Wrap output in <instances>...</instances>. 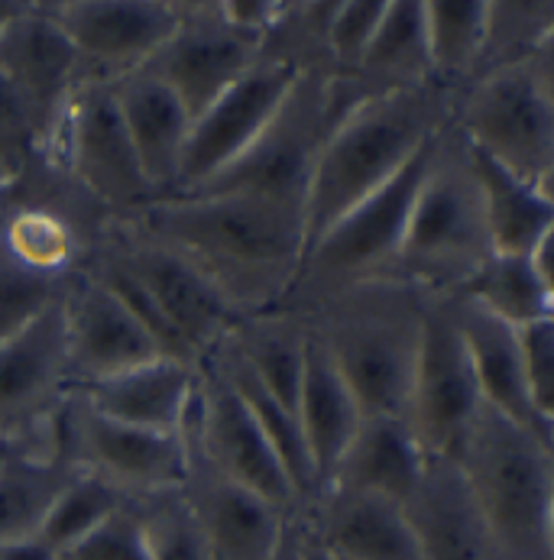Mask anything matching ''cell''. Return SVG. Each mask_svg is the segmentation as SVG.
<instances>
[{
  "label": "cell",
  "mask_w": 554,
  "mask_h": 560,
  "mask_svg": "<svg viewBox=\"0 0 554 560\" xmlns=\"http://www.w3.org/2000/svg\"><path fill=\"white\" fill-rule=\"evenodd\" d=\"M69 393L62 299L0 343V428L33 434Z\"/></svg>",
  "instance_id": "19"
},
{
  "label": "cell",
  "mask_w": 554,
  "mask_h": 560,
  "mask_svg": "<svg viewBox=\"0 0 554 560\" xmlns=\"http://www.w3.org/2000/svg\"><path fill=\"white\" fill-rule=\"evenodd\" d=\"M53 162L111 218H127L157 201L127 137L114 91L104 81H84L76 91Z\"/></svg>",
  "instance_id": "10"
},
{
  "label": "cell",
  "mask_w": 554,
  "mask_h": 560,
  "mask_svg": "<svg viewBox=\"0 0 554 560\" xmlns=\"http://www.w3.org/2000/svg\"><path fill=\"white\" fill-rule=\"evenodd\" d=\"M519 350L532 408L542 421L554 424V320L519 327Z\"/></svg>",
  "instance_id": "40"
},
{
  "label": "cell",
  "mask_w": 554,
  "mask_h": 560,
  "mask_svg": "<svg viewBox=\"0 0 554 560\" xmlns=\"http://www.w3.org/2000/svg\"><path fill=\"white\" fill-rule=\"evenodd\" d=\"M182 441L195 447L224 477L253 489L273 505L286 512L299 505L292 482L286 477L276 451L269 447L266 434L259 431L256 418L250 415L246 401L240 399L238 389L211 360L198 363L195 399L188 405L182 424Z\"/></svg>",
  "instance_id": "12"
},
{
  "label": "cell",
  "mask_w": 554,
  "mask_h": 560,
  "mask_svg": "<svg viewBox=\"0 0 554 560\" xmlns=\"http://www.w3.org/2000/svg\"><path fill=\"white\" fill-rule=\"evenodd\" d=\"M451 127L486 160L554 188V39L468 81L454 94Z\"/></svg>",
  "instance_id": "6"
},
{
  "label": "cell",
  "mask_w": 554,
  "mask_h": 560,
  "mask_svg": "<svg viewBox=\"0 0 554 560\" xmlns=\"http://www.w3.org/2000/svg\"><path fill=\"white\" fill-rule=\"evenodd\" d=\"M0 81L23 104L46 160L53 162L69 104L84 84V66L46 0H30L0 33Z\"/></svg>",
  "instance_id": "13"
},
{
  "label": "cell",
  "mask_w": 554,
  "mask_h": 560,
  "mask_svg": "<svg viewBox=\"0 0 554 560\" xmlns=\"http://www.w3.org/2000/svg\"><path fill=\"white\" fill-rule=\"evenodd\" d=\"M69 279L72 276H43L26 269L0 246V343L49 312L66 295Z\"/></svg>",
  "instance_id": "37"
},
{
  "label": "cell",
  "mask_w": 554,
  "mask_h": 560,
  "mask_svg": "<svg viewBox=\"0 0 554 560\" xmlns=\"http://www.w3.org/2000/svg\"><path fill=\"white\" fill-rule=\"evenodd\" d=\"M185 444V441H182ZM182 495L211 545L215 560H273L292 512L224 477L185 444Z\"/></svg>",
  "instance_id": "17"
},
{
  "label": "cell",
  "mask_w": 554,
  "mask_h": 560,
  "mask_svg": "<svg viewBox=\"0 0 554 560\" xmlns=\"http://www.w3.org/2000/svg\"><path fill=\"white\" fill-rule=\"evenodd\" d=\"M289 3L282 0H221V13L250 36L266 39L273 33V26L282 20Z\"/></svg>",
  "instance_id": "42"
},
{
  "label": "cell",
  "mask_w": 554,
  "mask_h": 560,
  "mask_svg": "<svg viewBox=\"0 0 554 560\" xmlns=\"http://www.w3.org/2000/svg\"><path fill=\"white\" fill-rule=\"evenodd\" d=\"M483 211L489 224V241L496 253L506 256H529L542 243L554 237V195L552 188L532 185L499 162L486 160L471 147Z\"/></svg>",
  "instance_id": "28"
},
{
  "label": "cell",
  "mask_w": 554,
  "mask_h": 560,
  "mask_svg": "<svg viewBox=\"0 0 554 560\" xmlns=\"http://www.w3.org/2000/svg\"><path fill=\"white\" fill-rule=\"evenodd\" d=\"M46 418H49V415H46ZM23 451H43V454H49V451H46V421H43V428L33 431V434H16V431L0 428V467H3L10 457L23 454Z\"/></svg>",
  "instance_id": "43"
},
{
  "label": "cell",
  "mask_w": 554,
  "mask_h": 560,
  "mask_svg": "<svg viewBox=\"0 0 554 560\" xmlns=\"http://www.w3.org/2000/svg\"><path fill=\"white\" fill-rule=\"evenodd\" d=\"M0 560H59V555L36 535L20 541H0Z\"/></svg>",
  "instance_id": "44"
},
{
  "label": "cell",
  "mask_w": 554,
  "mask_h": 560,
  "mask_svg": "<svg viewBox=\"0 0 554 560\" xmlns=\"http://www.w3.org/2000/svg\"><path fill=\"white\" fill-rule=\"evenodd\" d=\"M451 104L454 91L438 79L354 104L318 153L305 195V249L438 140L451 124Z\"/></svg>",
  "instance_id": "2"
},
{
  "label": "cell",
  "mask_w": 554,
  "mask_h": 560,
  "mask_svg": "<svg viewBox=\"0 0 554 560\" xmlns=\"http://www.w3.org/2000/svg\"><path fill=\"white\" fill-rule=\"evenodd\" d=\"M549 39H554L552 0H486V30L476 75L519 62Z\"/></svg>",
  "instance_id": "34"
},
{
  "label": "cell",
  "mask_w": 554,
  "mask_h": 560,
  "mask_svg": "<svg viewBox=\"0 0 554 560\" xmlns=\"http://www.w3.org/2000/svg\"><path fill=\"white\" fill-rule=\"evenodd\" d=\"M327 69H305L250 150L192 195H256L305 211L318 153L331 130Z\"/></svg>",
  "instance_id": "8"
},
{
  "label": "cell",
  "mask_w": 554,
  "mask_h": 560,
  "mask_svg": "<svg viewBox=\"0 0 554 560\" xmlns=\"http://www.w3.org/2000/svg\"><path fill=\"white\" fill-rule=\"evenodd\" d=\"M175 33L147 69L175 91L195 120L263 59V39L238 30L221 13V0H175Z\"/></svg>",
  "instance_id": "14"
},
{
  "label": "cell",
  "mask_w": 554,
  "mask_h": 560,
  "mask_svg": "<svg viewBox=\"0 0 554 560\" xmlns=\"http://www.w3.org/2000/svg\"><path fill=\"white\" fill-rule=\"evenodd\" d=\"M205 360H211V363L228 376V383L238 389L240 399L246 401L250 415L256 418L259 431L266 434L269 447L276 451V457H279L286 477L292 482V489H296V495H299V505L312 502L318 492V480L315 470H312V460H309V451H305V438H302V428H299L296 411L286 408L282 401L276 399V396H273V393H269L243 363H240L238 357L224 347V343L215 347ZM299 505H296V509H299Z\"/></svg>",
  "instance_id": "30"
},
{
  "label": "cell",
  "mask_w": 554,
  "mask_h": 560,
  "mask_svg": "<svg viewBox=\"0 0 554 560\" xmlns=\"http://www.w3.org/2000/svg\"><path fill=\"white\" fill-rule=\"evenodd\" d=\"M124 505H130V499L117 486H111L88 470H79L66 482L59 499L53 502V509L39 528V538L56 555H62L72 545H79L81 538H88L94 528H101L107 518H114Z\"/></svg>",
  "instance_id": "35"
},
{
  "label": "cell",
  "mask_w": 554,
  "mask_h": 560,
  "mask_svg": "<svg viewBox=\"0 0 554 560\" xmlns=\"http://www.w3.org/2000/svg\"><path fill=\"white\" fill-rule=\"evenodd\" d=\"M59 560H150L134 502L124 505L101 528H94L88 538H81L79 545L62 551Z\"/></svg>",
  "instance_id": "41"
},
{
  "label": "cell",
  "mask_w": 554,
  "mask_h": 560,
  "mask_svg": "<svg viewBox=\"0 0 554 560\" xmlns=\"http://www.w3.org/2000/svg\"><path fill=\"white\" fill-rule=\"evenodd\" d=\"M299 75L302 72L286 59L263 52V59L234 88H228L211 107H205L192 120V133L172 195L198 191L218 172H224L238 156H243L250 143L263 133V127L273 120V114L279 110Z\"/></svg>",
  "instance_id": "15"
},
{
  "label": "cell",
  "mask_w": 554,
  "mask_h": 560,
  "mask_svg": "<svg viewBox=\"0 0 554 560\" xmlns=\"http://www.w3.org/2000/svg\"><path fill=\"white\" fill-rule=\"evenodd\" d=\"M296 512H299V509H296ZM299 522H302V560H337L321 541H318L315 535H312V528L305 525L302 512H299Z\"/></svg>",
  "instance_id": "46"
},
{
  "label": "cell",
  "mask_w": 554,
  "mask_h": 560,
  "mask_svg": "<svg viewBox=\"0 0 554 560\" xmlns=\"http://www.w3.org/2000/svg\"><path fill=\"white\" fill-rule=\"evenodd\" d=\"M46 162V153L36 140V130L16 101V94L0 81V178L13 188L30 172Z\"/></svg>",
  "instance_id": "39"
},
{
  "label": "cell",
  "mask_w": 554,
  "mask_h": 560,
  "mask_svg": "<svg viewBox=\"0 0 554 560\" xmlns=\"http://www.w3.org/2000/svg\"><path fill=\"white\" fill-rule=\"evenodd\" d=\"M111 91L147 182L153 185L157 198L172 195L192 133V114L175 97V91L147 66L111 81Z\"/></svg>",
  "instance_id": "22"
},
{
  "label": "cell",
  "mask_w": 554,
  "mask_h": 560,
  "mask_svg": "<svg viewBox=\"0 0 554 560\" xmlns=\"http://www.w3.org/2000/svg\"><path fill=\"white\" fill-rule=\"evenodd\" d=\"M66 347H69V389L107 380L130 366L162 357L153 337L101 282L72 272L66 295Z\"/></svg>",
  "instance_id": "18"
},
{
  "label": "cell",
  "mask_w": 554,
  "mask_h": 560,
  "mask_svg": "<svg viewBox=\"0 0 554 560\" xmlns=\"http://www.w3.org/2000/svg\"><path fill=\"white\" fill-rule=\"evenodd\" d=\"M493 253L471 147L448 124L405 224L396 279L428 295H454Z\"/></svg>",
  "instance_id": "5"
},
{
  "label": "cell",
  "mask_w": 554,
  "mask_h": 560,
  "mask_svg": "<svg viewBox=\"0 0 554 560\" xmlns=\"http://www.w3.org/2000/svg\"><path fill=\"white\" fill-rule=\"evenodd\" d=\"M91 243L107 249L150 292L195 363L221 347L243 318L205 272L124 218H111Z\"/></svg>",
  "instance_id": "9"
},
{
  "label": "cell",
  "mask_w": 554,
  "mask_h": 560,
  "mask_svg": "<svg viewBox=\"0 0 554 560\" xmlns=\"http://www.w3.org/2000/svg\"><path fill=\"white\" fill-rule=\"evenodd\" d=\"M499 560H554V444L483 405L454 451Z\"/></svg>",
  "instance_id": "4"
},
{
  "label": "cell",
  "mask_w": 554,
  "mask_h": 560,
  "mask_svg": "<svg viewBox=\"0 0 554 560\" xmlns=\"http://www.w3.org/2000/svg\"><path fill=\"white\" fill-rule=\"evenodd\" d=\"M386 0H337L327 23V59L331 79H347L357 72L380 20Z\"/></svg>",
  "instance_id": "38"
},
{
  "label": "cell",
  "mask_w": 554,
  "mask_h": 560,
  "mask_svg": "<svg viewBox=\"0 0 554 560\" xmlns=\"http://www.w3.org/2000/svg\"><path fill=\"white\" fill-rule=\"evenodd\" d=\"M402 512L422 560H499L474 489L454 457H425Z\"/></svg>",
  "instance_id": "20"
},
{
  "label": "cell",
  "mask_w": 554,
  "mask_h": 560,
  "mask_svg": "<svg viewBox=\"0 0 554 560\" xmlns=\"http://www.w3.org/2000/svg\"><path fill=\"white\" fill-rule=\"evenodd\" d=\"M195 380L198 366L172 357H157L107 380L79 386L76 393L94 411L120 424L147 428L159 434H182L188 405L195 399Z\"/></svg>",
  "instance_id": "24"
},
{
  "label": "cell",
  "mask_w": 554,
  "mask_h": 560,
  "mask_svg": "<svg viewBox=\"0 0 554 560\" xmlns=\"http://www.w3.org/2000/svg\"><path fill=\"white\" fill-rule=\"evenodd\" d=\"M448 308L454 324L464 337L471 366H474L480 399L493 411L512 418L526 431L539 434L542 441L554 444V424L542 421L529 399L526 373H522V350H519V330L486 315L474 302L461 295H448Z\"/></svg>",
  "instance_id": "23"
},
{
  "label": "cell",
  "mask_w": 554,
  "mask_h": 560,
  "mask_svg": "<svg viewBox=\"0 0 554 560\" xmlns=\"http://www.w3.org/2000/svg\"><path fill=\"white\" fill-rule=\"evenodd\" d=\"M0 246L26 269H36L43 276H72L88 249V241L59 211L13 205Z\"/></svg>",
  "instance_id": "33"
},
{
  "label": "cell",
  "mask_w": 554,
  "mask_h": 560,
  "mask_svg": "<svg viewBox=\"0 0 554 560\" xmlns=\"http://www.w3.org/2000/svg\"><path fill=\"white\" fill-rule=\"evenodd\" d=\"M431 75L454 94L476 75L486 30V0H422Z\"/></svg>",
  "instance_id": "32"
},
{
  "label": "cell",
  "mask_w": 554,
  "mask_h": 560,
  "mask_svg": "<svg viewBox=\"0 0 554 560\" xmlns=\"http://www.w3.org/2000/svg\"><path fill=\"white\" fill-rule=\"evenodd\" d=\"M76 46L84 81L124 79L153 62L175 33V0H56L46 3Z\"/></svg>",
  "instance_id": "16"
},
{
  "label": "cell",
  "mask_w": 554,
  "mask_h": 560,
  "mask_svg": "<svg viewBox=\"0 0 554 560\" xmlns=\"http://www.w3.org/2000/svg\"><path fill=\"white\" fill-rule=\"evenodd\" d=\"M425 467V451L415 441L405 418L363 415L350 444L344 447L334 474L324 486L363 489L402 502ZM321 486V489H324Z\"/></svg>",
  "instance_id": "26"
},
{
  "label": "cell",
  "mask_w": 554,
  "mask_h": 560,
  "mask_svg": "<svg viewBox=\"0 0 554 560\" xmlns=\"http://www.w3.org/2000/svg\"><path fill=\"white\" fill-rule=\"evenodd\" d=\"M483 408L464 337L448 308V295H428L405 424L425 457H454L476 411Z\"/></svg>",
  "instance_id": "11"
},
{
  "label": "cell",
  "mask_w": 554,
  "mask_h": 560,
  "mask_svg": "<svg viewBox=\"0 0 554 560\" xmlns=\"http://www.w3.org/2000/svg\"><path fill=\"white\" fill-rule=\"evenodd\" d=\"M305 343L309 327L292 312H263L240 318L224 337V347L292 411L305 366Z\"/></svg>",
  "instance_id": "29"
},
{
  "label": "cell",
  "mask_w": 554,
  "mask_h": 560,
  "mask_svg": "<svg viewBox=\"0 0 554 560\" xmlns=\"http://www.w3.org/2000/svg\"><path fill=\"white\" fill-rule=\"evenodd\" d=\"M79 470L43 451H23L0 467V541L36 538L53 502Z\"/></svg>",
  "instance_id": "31"
},
{
  "label": "cell",
  "mask_w": 554,
  "mask_h": 560,
  "mask_svg": "<svg viewBox=\"0 0 554 560\" xmlns=\"http://www.w3.org/2000/svg\"><path fill=\"white\" fill-rule=\"evenodd\" d=\"M552 243L554 237L529 256L493 253L454 295L474 302L476 308L516 330L554 320Z\"/></svg>",
  "instance_id": "27"
},
{
  "label": "cell",
  "mask_w": 554,
  "mask_h": 560,
  "mask_svg": "<svg viewBox=\"0 0 554 560\" xmlns=\"http://www.w3.org/2000/svg\"><path fill=\"white\" fill-rule=\"evenodd\" d=\"M305 525L337 560H422L402 502L344 486H324L299 505Z\"/></svg>",
  "instance_id": "21"
},
{
  "label": "cell",
  "mask_w": 554,
  "mask_h": 560,
  "mask_svg": "<svg viewBox=\"0 0 554 560\" xmlns=\"http://www.w3.org/2000/svg\"><path fill=\"white\" fill-rule=\"evenodd\" d=\"M10 211H13V195H10V185L0 178V237H3V228H7Z\"/></svg>",
  "instance_id": "48"
},
{
  "label": "cell",
  "mask_w": 554,
  "mask_h": 560,
  "mask_svg": "<svg viewBox=\"0 0 554 560\" xmlns=\"http://www.w3.org/2000/svg\"><path fill=\"white\" fill-rule=\"evenodd\" d=\"M46 451L66 467L88 470L117 486L130 502L182 489L185 480L182 434L120 424L94 411L76 389H69L46 418Z\"/></svg>",
  "instance_id": "7"
},
{
  "label": "cell",
  "mask_w": 554,
  "mask_h": 560,
  "mask_svg": "<svg viewBox=\"0 0 554 560\" xmlns=\"http://www.w3.org/2000/svg\"><path fill=\"white\" fill-rule=\"evenodd\" d=\"M425 305L428 292L377 279L341 289L302 315L363 415L405 418Z\"/></svg>",
  "instance_id": "3"
},
{
  "label": "cell",
  "mask_w": 554,
  "mask_h": 560,
  "mask_svg": "<svg viewBox=\"0 0 554 560\" xmlns=\"http://www.w3.org/2000/svg\"><path fill=\"white\" fill-rule=\"evenodd\" d=\"M273 560H302V522H299V512L296 509H292V515L286 522L282 541H279Z\"/></svg>",
  "instance_id": "45"
},
{
  "label": "cell",
  "mask_w": 554,
  "mask_h": 560,
  "mask_svg": "<svg viewBox=\"0 0 554 560\" xmlns=\"http://www.w3.org/2000/svg\"><path fill=\"white\" fill-rule=\"evenodd\" d=\"M124 221L185 256L243 318L276 312L305 256V211L256 195H169Z\"/></svg>",
  "instance_id": "1"
},
{
  "label": "cell",
  "mask_w": 554,
  "mask_h": 560,
  "mask_svg": "<svg viewBox=\"0 0 554 560\" xmlns=\"http://www.w3.org/2000/svg\"><path fill=\"white\" fill-rule=\"evenodd\" d=\"M296 418H299L305 451L315 470L318 492H321V486L334 474L344 447L350 444L357 424L363 421V411L312 334L305 343V366H302V383H299V399H296Z\"/></svg>",
  "instance_id": "25"
},
{
  "label": "cell",
  "mask_w": 554,
  "mask_h": 560,
  "mask_svg": "<svg viewBox=\"0 0 554 560\" xmlns=\"http://www.w3.org/2000/svg\"><path fill=\"white\" fill-rule=\"evenodd\" d=\"M150 560H215L182 489H165L134 499Z\"/></svg>",
  "instance_id": "36"
},
{
  "label": "cell",
  "mask_w": 554,
  "mask_h": 560,
  "mask_svg": "<svg viewBox=\"0 0 554 560\" xmlns=\"http://www.w3.org/2000/svg\"><path fill=\"white\" fill-rule=\"evenodd\" d=\"M30 7V0H0V33Z\"/></svg>",
  "instance_id": "47"
}]
</instances>
